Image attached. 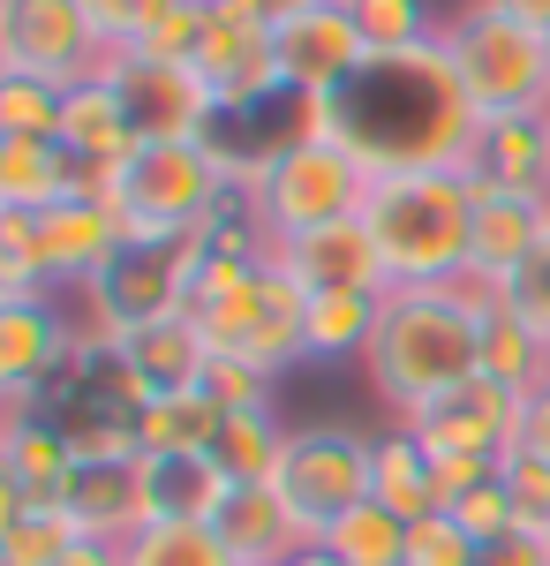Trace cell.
I'll use <instances>...</instances> for the list:
<instances>
[{"label":"cell","mask_w":550,"mask_h":566,"mask_svg":"<svg viewBox=\"0 0 550 566\" xmlns=\"http://www.w3.org/2000/svg\"><path fill=\"white\" fill-rule=\"evenodd\" d=\"M295 129L355 151L370 181L423 175V167H461L467 175V151H475L483 114L467 106L445 39H430L415 53H370V69L347 91H332V98H302Z\"/></svg>","instance_id":"6da1fadb"},{"label":"cell","mask_w":550,"mask_h":566,"mask_svg":"<svg viewBox=\"0 0 550 566\" xmlns=\"http://www.w3.org/2000/svg\"><path fill=\"white\" fill-rule=\"evenodd\" d=\"M483 317H490V287H475V280L384 295L378 340L362 355V370H370V392L392 408V423H408L430 400L483 378Z\"/></svg>","instance_id":"7a4b0ae2"},{"label":"cell","mask_w":550,"mask_h":566,"mask_svg":"<svg viewBox=\"0 0 550 566\" xmlns=\"http://www.w3.org/2000/svg\"><path fill=\"white\" fill-rule=\"evenodd\" d=\"M362 227L392 287H461L475 258V181L461 167L378 175L362 197Z\"/></svg>","instance_id":"3957f363"},{"label":"cell","mask_w":550,"mask_h":566,"mask_svg":"<svg viewBox=\"0 0 550 566\" xmlns=\"http://www.w3.org/2000/svg\"><path fill=\"white\" fill-rule=\"evenodd\" d=\"M302 280L279 258H226V250H204V272H197V295H189V317L197 333L212 340V355H234V363H256L264 378H287L302 355Z\"/></svg>","instance_id":"277c9868"},{"label":"cell","mask_w":550,"mask_h":566,"mask_svg":"<svg viewBox=\"0 0 550 566\" xmlns=\"http://www.w3.org/2000/svg\"><path fill=\"white\" fill-rule=\"evenodd\" d=\"M106 205L121 212L128 242H189V234H204L234 205L219 136H204V144H144L114 175Z\"/></svg>","instance_id":"5b68a950"},{"label":"cell","mask_w":550,"mask_h":566,"mask_svg":"<svg viewBox=\"0 0 550 566\" xmlns=\"http://www.w3.org/2000/svg\"><path fill=\"white\" fill-rule=\"evenodd\" d=\"M445 53L461 69V91L483 122L498 114H550V39L506 15L498 0H461L445 15Z\"/></svg>","instance_id":"8992f818"},{"label":"cell","mask_w":550,"mask_h":566,"mask_svg":"<svg viewBox=\"0 0 550 566\" xmlns=\"http://www.w3.org/2000/svg\"><path fill=\"white\" fill-rule=\"evenodd\" d=\"M362 197H370V175H362L355 151L287 129V136H272V159H264V181H256L250 212L272 242H302L317 227L362 219Z\"/></svg>","instance_id":"52a82bcc"},{"label":"cell","mask_w":550,"mask_h":566,"mask_svg":"<svg viewBox=\"0 0 550 566\" xmlns=\"http://www.w3.org/2000/svg\"><path fill=\"white\" fill-rule=\"evenodd\" d=\"M197 272H204V234H189V242H128L121 258L76 295V325L91 340H128L144 325H159V317H189Z\"/></svg>","instance_id":"ba28073f"},{"label":"cell","mask_w":550,"mask_h":566,"mask_svg":"<svg viewBox=\"0 0 550 566\" xmlns=\"http://www.w3.org/2000/svg\"><path fill=\"white\" fill-rule=\"evenodd\" d=\"M370 461H378V431H347V423H302L279 453L272 491L287 499L309 536H325L339 514H355L370 499Z\"/></svg>","instance_id":"9c48e42d"},{"label":"cell","mask_w":550,"mask_h":566,"mask_svg":"<svg viewBox=\"0 0 550 566\" xmlns=\"http://www.w3.org/2000/svg\"><path fill=\"white\" fill-rule=\"evenodd\" d=\"M106 69V39L84 0H0V76L76 91Z\"/></svg>","instance_id":"30bf717a"},{"label":"cell","mask_w":550,"mask_h":566,"mask_svg":"<svg viewBox=\"0 0 550 566\" xmlns=\"http://www.w3.org/2000/svg\"><path fill=\"white\" fill-rule=\"evenodd\" d=\"M106 84L121 91L128 106V129L144 136V144H204L219 136V98L204 91V76L189 69V61H151V53H106V69H98Z\"/></svg>","instance_id":"8fae6325"},{"label":"cell","mask_w":550,"mask_h":566,"mask_svg":"<svg viewBox=\"0 0 550 566\" xmlns=\"http://www.w3.org/2000/svg\"><path fill=\"white\" fill-rule=\"evenodd\" d=\"M84 340L76 310L61 295H0V400L8 416H39L45 386L68 370V355Z\"/></svg>","instance_id":"7c38bea8"},{"label":"cell","mask_w":550,"mask_h":566,"mask_svg":"<svg viewBox=\"0 0 550 566\" xmlns=\"http://www.w3.org/2000/svg\"><path fill=\"white\" fill-rule=\"evenodd\" d=\"M272 53H279V76H287L295 106L302 98H332L370 69V39H362L347 0H325V8H302L287 23H272Z\"/></svg>","instance_id":"4fadbf2b"},{"label":"cell","mask_w":550,"mask_h":566,"mask_svg":"<svg viewBox=\"0 0 550 566\" xmlns=\"http://www.w3.org/2000/svg\"><path fill=\"white\" fill-rule=\"evenodd\" d=\"M408 431L430 446V461H483L498 469L520 438V392L490 386V378H467L461 392L430 400L423 416H408Z\"/></svg>","instance_id":"5bb4252c"},{"label":"cell","mask_w":550,"mask_h":566,"mask_svg":"<svg viewBox=\"0 0 550 566\" xmlns=\"http://www.w3.org/2000/svg\"><path fill=\"white\" fill-rule=\"evenodd\" d=\"M189 69L204 76V91L219 98V114H226V122H250V114L272 106V98H287L279 53H272V31L226 23V15L204 23V45H197V61H189Z\"/></svg>","instance_id":"9a60e30c"},{"label":"cell","mask_w":550,"mask_h":566,"mask_svg":"<svg viewBox=\"0 0 550 566\" xmlns=\"http://www.w3.org/2000/svg\"><path fill=\"white\" fill-rule=\"evenodd\" d=\"M31 219H39V264H45L53 295H84L91 280L128 250V227L106 197H68V205L31 212Z\"/></svg>","instance_id":"2e32d148"},{"label":"cell","mask_w":550,"mask_h":566,"mask_svg":"<svg viewBox=\"0 0 550 566\" xmlns=\"http://www.w3.org/2000/svg\"><path fill=\"white\" fill-rule=\"evenodd\" d=\"M76 469L84 461L53 416H8L0 423V506H61Z\"/></svg>","instance_id":"e0dca14e"},{"label":"cell","mask_w":550,"mask_h":566,"mask_svg":"<svg viewBox=\"0 0 550 566\" xmlns=\"http://www.w3.org/2000/svg\"><path fill=\"white\" fill-rule=\"evenodd\" d=\"M467 181L490 197H536L550 205V122L543 114H498L475 129L467 151Z\"/></svg>","instance_id":"ac0fdd59"},{"label":"cell","mask_w":550,"mask_h":566,"mask_svg":"<svg viewBox=\"0 0 550 566\" xmlns=\"http://www.w3.org/2000/svg\"><path fill=\"white\" fill-rule=\"evenodd\" d=\"M272 258L302 280V295H325V287H370V295H392L384 258H378V242H370L362 219L317 227V234H302V242H272Z\"/></svg>","instance_id":"d6986e66"},{"label":"cell","mask_w":550,"mask_h":566,"mask_svg":"<svg viewBox=\"0 0 550 566\" xmlns=\"http://www.w3.org/2000/svg\"><path fill=\"white\" fill-rule=\"evenodd\" d=\"M136 491H144V528L151 522H204L212 528L226 514V499H234V476L219 469L212 453H144Z\"/></svg>","instance_id":"ffe728a7"},{"label":"cell","mask_w":550,"mask_h":566,"mask_svg":"<svg viewBox=\"0 0 550 566\" xmlns=\"http://www.w3.org/2000/svg\"><path fill=\"white\" fill-rule=\"evenodd\" d=\"M543 242H550V205L475 189V258H467V280H475V287H506Z\"/></svg>","instance_id":"44dd1931"},{"label":"cell","mask_w":550,"mask_h":566,"mask_svg":"<svg viewBox=\"0 0 550 566\" xmlns=\"http://www.w3.org/2000/svg\"><path fill=\"white\" fill-rule=\"evenodd\" d=\"M84 197V159L61 136H0V212H53Z\"/></svg>","instance_id":"7402d4cb"},{"label":"cell","mask_w":550,"mask_h":566,"mask_svg":"<svg viewBox=\"0 0 550 566\" xmlns=\"http://www.w3.org/2000/svg\"><path fill=\"white\" fill-rule=\"evenodd\" d=\"M212 528L226 536V552H234L242 566H295L302 544H317V536L287 514V499H279L272 483H242Z\"/></svg>","instance_id":"603a6c76"},{"label":"cell","mask_w":550,"mask_h":566,"mask_svg":"<svg viewBox=\"0 0 550 566\" xmlns=\"http://www.w3.org/2000/svg\"><path fill=\"white\" fill-rule=\"evenodd\" d=\"M136 469H144V461H84L76 483H68V499H61V514L84 528V536H98V544H128V536L144 528Z\"/></svg>","instance_id":"cb8c5ba5"},{"label":"cell","mask_w":550,"mask_h":566,"mask_svg":"<svg viewBox=\"0 0 550 566\" xmlns=\"http://www.w3.org/2000/svg\"><path fill=\"white\" fill-rule=\"evenodd\" d=\"M114 348H121V363L151 386V400H159V392H197L204 370H212V340L197 333V317H159V325L114 340Z\"/></svg>","instance_id":"d4e9b609"},{"label":"cell","mask_w":550,"mask_h":566,"mask_svg":"<svg viewBox=\"0 0 550 566\" xmlns=\"http://www.w3.org/2000/svg\"><path fill=\"white\" fill-rule=\"evenodd\" d=\"M370 499L392 506L400 522H423V514H445V483H437V461L430 446L408 423L378 431V461H370Z\"/></svg>","instance_id":"484cf974"},{"label":"cell","mask_w":550,"mask_h":566,"mask_svg":"<svg viewBox=\"0 0 550 566\" xmlns=\"http://www.w3.org/2000/svg\"><path fill=\"white\" fill-rule=\"evenodd\" d=\"M61 144H68L84 167H128V159L144 151V136L128 129L121 91L106 84V76H91V84L68 91V106H61Z\"/></svg>","instance_id":"4316f807"},{"label":"cell","mask_w":550,"mask_h":566,"mask_svg":"<svg viewBox=\"0 0 550 566\" xmlns=\"http://www.w3.org/2000/svg\"><path fill=\"white\" fill-rule=\"evenodd\" d=\"M378 310H384V295H370V287H325V295H309V310H302V355L309 363H355V355H370Z\"/></svg>","instance_id":"83f0119b"},{"label":"cell","mask_w":550,"mask_h":566,"mask_svg":"<svg viewBox=\"0 0 550 566\" xmlns=\"http://www.w3.org/2000/svg\"><path fill=\"white\" fill-rule=\"evenodd\" d=\"M219 423H226V408H219L212 392H159L144 416H136V446L144 453H212Z\"/></svg>","instance_id":"f1b7e54d"},{"label":"cell","mask_w":550,"mask_h":566,"mask_svg":"<svg viewBox=\"0 0 550 566\" xmlns=\"http://www.w3.org/2000/svg\"><path fill=\"white\" fill-rule=\"evenodd\" d=\"M287 423H279V408H250V416H226L212 438V461L234 476V491L242 483H272L279 476V453H287Z\"/></svg>","instance_id":"f546056e"},{"label":"cell","mask_w":550,"mask_h":566,"mask_svg":"<svg viewBox=\"0 0 550 566\" xmlns=\"http://www.w3.org/2000/svg\"><path fill=\"white\" fill-rule=\"evenodd\" d=\"M483 378L512 392H536L550 378V340H536L512 310H498V295H490V317H483Z\"/></svg>","instance_id":"4dcf8cb0"},{"label":"cell","mask_w":550,"mask_h":566,"mask_svg":"<svg viewBox=\"0 0 550 566\" xmlns=\"http://www.w3.org/2000/svg\"><path fill=\"white\" fill-rule=\"evenodd\" d=\"M84 544V528L61 506H0V566H61Z\"/></svg>","instance_id":"1f68e13d"},{"label":"cell","mask_w":550,"mask_h":566,"mask_svg":"<svg viewBox=\"0 0 550 566\" xmlns=\"http://www.w3.org/2000/svg\"><path fill=\"white\" fill-rule=\"evenodd\" d=\"M317 544H332L347 566H408V522L392 506H378V499H362L355 514H339Z\"/></svg>","instance_id":"d6a6232c"},{"label":"cell","mask_w":550,"mask_h":566,"mask_svg":"<svg viewBox=\"0 0 550 566\" xmlns=\"http://www.w3.org/2000/svg\"><path fill=\"white\" fill-rule=\"evenodd\" d=\"M121 552L128 566H242L226 552V536L204 522H151V528H136Z\"/></svg>","instance_id":"836d02e7"},{"label":"cell","mask_w":550,"mask_h":566,"mask_svg":"<svg viewBox=\"0 0 550 566\" xmlns=\"http://www.w3.org/2000/svg\"><path fill=\"white\" fill-rule=\"evenodd\" d=\"M347 8H355L370 53H415L445 31V15H430V0H347Z\"/></svg>","instance_id":"e575fe53"},{"label":"cell","mask_w":550,"mask_h":566,"mask_svg":"<svg viewBox=\"0 0 550 566\" xmlns=\"http://www.w3.org/2000/svg\"><path fill=\"white\" fill-rule=\"evenodd\" d=\"M68 91L39 76H0V136H61Z\"/></svg>","instance_id":"d590c367"},{"label":"cell","mask_w":550,"mask_h":566,"mask_svg":"<svg viewBox=\"0 0 550 566\" xmlns=\"http://www.w3.org/2000/svg\"><path fill=\"white\" fill-rule=\"evenodd\" d=\"M0 295H53L39 264V219L0 212Z\"/></svg>","instance_id":"8d00e7d4"},{"label":"cell","mask_w":550,"mask_h":566,"mask_svg":"<svg viewBox=\"0 0 550 566\" xmlns=\"http://www.w3.org/2000/svg\"><path fill=\"white\" fill-rule=\"evenodd\" d=\"M498 483H506V499H512V522L550 536V461L543 453H520L512 446L506 461H498Z\"/></svg>","instance_id":"74e56055"},{"label":"cell","mask_w":550,"mask_h":566,"mask_svg":"<svg viewBox=\"0 0 550 566\" xmlns=\"http://www.w3.org/2000/svg\"><path fill=\"white\" fill-rule=\"evenodd\" d=\"M408 566H483V544L453 514H423L408 522Z\"/></svg>","instance_id":"f35d334b"},{"label":"cell","mask_w":550,"mask_h":566,"mask_svg":"<svg viewBox=\"0 0 550 566\" xmlns=\"http://www.w3.org/2000/svg\"><path fill=\"white\" fill-rule=\"evenodd\" d=\"M490 295H498V310H512L536 340H550V242L520 264V272H512L506 287H490Z\"/></svg>","instance_id":"ab89813d"},{"label":"cell","mask_w":550,"mask_h":566,"mask_svg":"<svg viewBox=\"0 0 550 566\" xmlns=\"http://www.w3.org/2000/svg\"><path fill=\"white\" fill-rule=\"evenodd\" d=\"M84 8H91V23H98V39H106V53H136L173 0H84Z\"/></svg>","instance_id":"60d3db41"},{"label":"cell","mask_w":550,"mask_h":566,"mask_svg":"<svg viewBox=\"0 0 550 566\" xmlns=\"http://www.w3.org/2000/svg\"><path fill=\"white\" fill-rule=\"evenodd\" d=\"M204 392H212L226 416H250V408H272L279 378H264L256 363H234V355H212V370H204Z\"/></svg>","instance_id":"b9f144b4"},{"label":"cell","mask_w":550,"mask_h":566,"mask_svg":"<svg viewBox=\"0 0 550 566\" xmlns=\"http://www.w3.org/2000/svg\"><path fill=\"white\" fill-rule=\"evenodd\" d=\"M445 514H453V522H461L475 544H498V536H512V528H520V522H512V499H506V483H498V476H483L475 491H461Z\"/></svg>","instance_id":"7bdbcfd3"},{"label":"cell","mask_w":550,"mask_h":566,"mask_svg":"<svg viewBox=\"0 0 550 566\" xmlns=\"http://www.w3.org/2000/svg\"><path fill=\"white\" fill-rule=\"evenodd\" d=\"M483 566H550V536L512 528V536H498V544H483Z\"/></svg>","instance_id":"ee69618b"},{"label":"cell","mask_w":550,"mask_h":566,"mask_svg":"<svg viewBox=\"0 0 550 566\" xmlns=\"http://www.w3.org/2000/svg\"><path fill=\"white\" fill-rule=\"evenodd\" d=\"M520 453H543L550 461V378L536 392H520V438H512Z\"/></svg>","instance_id":"f6af8a7d"},{"label":"cell","mask_w":550,"mask_h":566,"mask_svg":"<svg viewBox=\"0 0 550 566\" xmlns=\"http://www.w3.org/2000/svg\"><path fill=\"white\" fill-rule=\"evenodd\" d=\"M498 8H506V15H520L528 31H543V39H550V0H498Z\"/></svg>","instance_id":"bcb514c9"},{"label":"cell","mask_w":550,"mask_h":566,"mask_svg":"<svg viewBox=\"0 0 550 566\" xmlns=\"http://www.w3.org/2000/svg\"><path fill=\"white\" fill-rule=\"evenodd\" d=\"M295 566H347V559H339L332 544H302V552H295Z\"/></svg>","instance_id":"7dc6e473"},{"label":"cell","mask_w":550,"mask_h":566,"mask_svg":"<svg viewBox=\"0 0 550 566\" xmlns=\"http://www.w3.org/2000/svg\"><path fill=\"white\" fill-rule=\"evenodd\" d=\"M302 8H325V0H272V23H287V15H302Z\"/></svg>","instance_id":"c3c4849f"},{"label":"cell","mask_w":550,"mask_h":566,"mask_svg":"<svg viewBox=\"0 0 550 566\" xmlns=\"http://www.w3.org/2000/svg\"><path fill=\"white\" fill-rule=\"evenodd\" d=\"M543 122H550V114H543Z\"/></svg>","instance_id":"681fc988"}]
</instances>
